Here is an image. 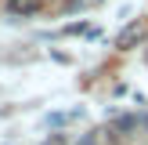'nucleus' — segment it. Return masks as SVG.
I'll return each mask as SVG.
<instances>
[{"label": "nucleus", "mask_w": 148, "mask_h": 145, "mask_svg": "<svg viewBox=\"0 0 148 145\" xmlns=\"http://www.w3.org/2000/svg\"><path fill=\"white\" fill-rule=\"evenodd\" d=\"M137 40H141V22H130V26L123 29L119 36H116V47H123V51H127L130 44H137Z\"/></svg>", "instance_id": "nucleus-1"}, {"label": "nucleus", "mask_w": 148, "mask_h": 145, "mask_svg": "<svg viewBox=\"0 0 148 145\" xmlns=\"http://www.w3.org/2000/svg\"><path fill=\"white\" fill-rule=\"evenodd\" d=\"M7 11H11V14H36V11H40V0H11Z\"/></svg>", "instance_id": "nucleus-2"}]
</instances>
